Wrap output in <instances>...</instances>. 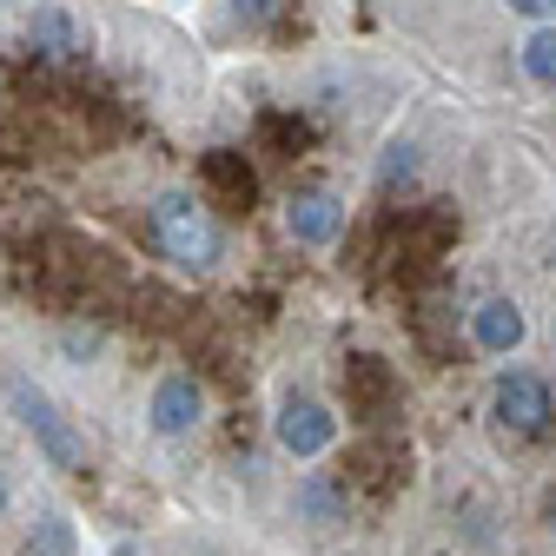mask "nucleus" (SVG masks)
Segmentation results:
<instances>
[{
  "mask_svg": "<svg viewBox=\"0 0 556 556\" xmlns=\"http://www.w3.org/2000/svg\"><path fill=\"white\" fill-rule=\"evenodd\" d=\"M271 438H278V451H286L292 464H318L338 444V410L292 391L286 404H278V417H271Z\"/></svg>",
  "mask_w": 556,
  "mask_h": 556,
  "instance_id": "obj_4",
  "label": "nucleus"
},
{
  "mask_svg": "<svg viewBox=\"0 0 556 556\" xmlns=\"http://www.w3.org/2000/svg\"><path fill=\"white\" fill-rule=\"evenodd\" d=\"M21 40H27L34 60H74V53H87V21L74 8L40 0V8H27V21H21Z\"/></svg>",
  "mask_w": 556,
  "mask_h": 556,
  "instance_id": "obj_6",
  "label": "nucleus"
},
{
  "mask_svg": "<svg viewBox=\"0 0 556 556\" xmlns=\"http://www.w3.org/2000/svg\"><path fill=\"white\" fill-rule=\"evenodd\" d=\"M517 66H523V80H530V87L556 93V21H549V27H536V34L517 47Z\"/></svg>",
  "mask_w": 556,
  "mask_h": 556,
  "instance_id": "obj_10",
  "label": "nucleus"
},
{
  "mask_svg": "<svg viewBox=\"0 0 556 556\" xmlns=\"http://www.w3.org/2000/svg\"><path fill=\"white\" fill-rule=\"evenodd\" d=\"M147 232H153V245H160L179 271H213L219 252H226L219 219L205 213V199H192V192H160V199L147 205Z\"/></svg>",
  "mask_w": 556,
  "mask_h": 556,
  "instance_id": "obj_2",
  "label": "nucleus"
},
{
  "mask_svg": "<svg viewBox=\"0 0 556 556\" xmlns=\"http://www.w3.org/2000/svg\"><path fill=\"white\" fill-rule=\"evenodd\" d=\"M199 425H205V391H199V378H192V371H166V378L147 391V431L166 438V444H179V438H192Z\"/></svg>",
  "mask_w": 556,
  "mask_h": 556,
  "instance_id": "obj_5",
  "label": "nucleus"
},
{
  "mask_svg": "<svg viewBox=\"0 0 556 556\" xmlns=\"http://www.w3.org/2000/svg\"><path fill=\"white\" fill-rule=\"evenodd\" d=\"M286 232H292L299 245H331V239L344 232V205H338L331 192H305V199L286 205Z\"/></svg>",
  "mask_w": 556,
  "mask_h": 556,
  "instance_id": "obj_9",
  "label": "nucleus"
},
{
  "mask_svg": "<svg viewBox=\"0 0 556 556\" xmlns=\"http://www.w3.org/2000/svg\"><path fill=\"white\" fill-rule=\"evenodd\" d=\"M292 517L312 523V530H338V523H352V491H344L338 477H325V470H305L292 483Z\"/></svg>",
  "mask_w": 556,
  "mask_h": 556,
  "instance_id": "obj_8",
  "label": "nucleus"
},
{
  "mask_svg": "<svg viewBox=\"0 0 556 556\" xmlns=\"http://www.w3.org/2000/svg\"><path fill=\"white\" fill-rule=\"evenodd\" d=\"M410 166H417V153H410V147H391V160H384V186H391L397 173H410Z\"/></svg>",
  "mask_w": 556,
  "mask_h": 556,
  "instance_id": "obj_13",
  "label": "nucleus"
},
{
  "mask_svg": "<svg viewBox=\"0 0 556 556\" xmlns=\"http://www.w3.org/2000/svg\"><path fill=\"white\" fill-rule=\"evenodd\" d=\"M523 338H530V318H523L517 299H483L470 312V344H477L483 358H510Z\"/></svg>",
  "mask_w": 556,
  "mask_h": 556,
  "instance_id": "obj_7",
  "label": "nucleus"
},
{
  "mask_svg": "<svg viewBox=\"0 0 556 556\" xmlns=\"http://www.w3.org/2000/svg\"><path fill=\"white\" fill-rule=\"evenodd\" d=\"M271 8H278V0H232V14H239L245 27H265V21H271Z\"/></svg>",
  "mask_w": 556,
  "mask_h": 556,
  "instance_id": "obj_12",
  "label": "nucleus"
},
{
  "mask_svg": "<svg viewBox=\"0 0 556 556\" xmlns=\"http://www.w3.org/2000/svg\"><path fill=\"white\" fill-rule=\"evenodd\" d=\"M510 14H523V21H536V27H549V14H556V0H504Z\"/></svg>",
  "mask_w": 556,
  "mask_h": 556,
  "instance_id": "obj_11",
  "label": "nucleus"
},
{
  "mask_svg": "<svg viewBox=\"0 0 556 556\" xmlns=\"http://www.w3.org/2000/svg\"><path fill=\"white\" fill-rule=\"evenodd\" d=\"M0 397H8V410L21 417V431L34 438V451L53 464V470H66V477H87V438L74 431V417H66L27 371H8L0 378Z\"/></svg>",
  "mask_w": 556,
  "mask_h": 556,
  "instance_id": "obj_1",
  "label": "nucleus"
},
{
  "mask_svg": "<svg viewBox=\"0 0 556 556\" xmlns=\"http://www.w3.org/2000/svg\"><path fill=\"white\" fill-rule=\"evenodd\" d=\"M491 425H497V438H510V444L549 438V431H556V391H549V378H543V371H504V378L491 384Z\"/></svg>",
  "mask_w": 556,
  "mask_h": 556,
  "instance_id": "obj_3",
  "label": "nucleus"
}]
</instances>
